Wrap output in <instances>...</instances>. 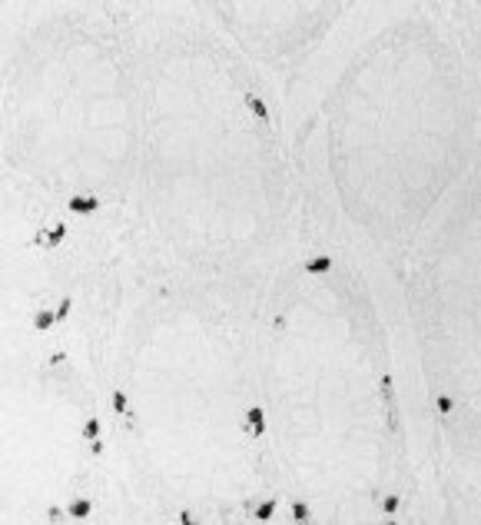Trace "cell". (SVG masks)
<instances>
[{"mask_svg":"<svg viewBox=\"0 0 481 525\" xmlns=\"http://www.w3.org/2000/svg\"><path fill=\"white\" fill-rule=\"evenodd\" d=\"M63 226H56V230H44V233H37V243H40V246H56V243L63 240Z\"/></svg>","mask_w":481,"mask_h":525,"instance_id":"1","label":"cell"},{"mask_svg":"<svg viewBox=\"0 0 481 525\" xmlns=\"http://www.w3.org/2000/svg\"><path fill=\"white\" fill-rule=\"evenodd\" d=\"M113 405H116V409H120V412H123V409H126V399H123V393H113Z\"/></svg>","mask_w":481,"mask_h":525,"instance_id":"6","label":"cell"},{"mask_svg":"<svg viewBox=\"0 0 481 525\" xmlns=\"http://www.w3.org/2000/svg\"><path fill=\"white\" fill-rule=\"evenodd\" d=\"M83 436H87V439H93V436H97V419H90L87 426H83Z\"/></svg>","mask_w":481,"mask_h":525,"instance_id":"5","label":"cell"},{"mask_svg":"<svg viewBox=\"0 0 481 525\" xmlns=\"http://www.w3.org/2000/svg\"><path fill=\"white\" fill-rule=\"evenodd\" d=\"M56 319H60L56 313H37V319H33V326H37V329H47L50 323H56Z\"/></svg>","mask_w":481,"mask_h":525,"instance_id":"3","label":"cell"},{"mask_svg":"<svg viewBox=\"0 0 481 525\" xmlns=\"http://www.w3.org/2000/svg\"><path fill=\"white\" fill-rule=\"evenodd\" d=\"M70 512H73V515H87V512H90V502H83V499H80V502H73V509H70Z\"/></svg>","mask_w":481,"mask_h":525,"instance_id":"4","label":"cell"},{"mask_svg":"<svg viewBox=\"0 0 481 525\" xmlns=\"http://www.w3.org/2000/svg\"><path fill=\"white\" fill-rule=\"evenodd\" d=\"M70 209H73V213H90V209H97V199H73V203H70Z\"/></svg>","mask_w":481,"mask_h":525,"instance_id":"2","label":"cell"}]
</instances>
